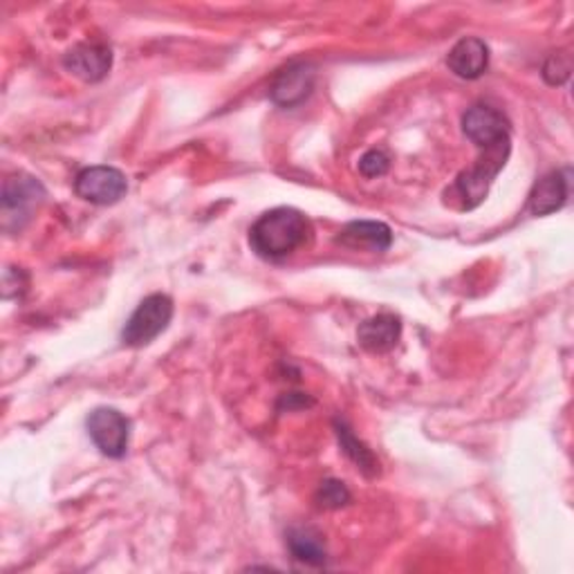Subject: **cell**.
<instances>
[{"instance_id": "1", "label": "cell", "mask_w": 574, "mask_h": 574, "mask_svg": "<svg viewBox=\"0 0 574 574\" xmlns=\"http://www.w3.org/2000/svg\"><path fill=\"white\" fill-rule=\"evenodd\" d=\"M310 236V220L292 207H279L262 213L249 229L252 249L267 260L294 254Z\"/></svg>"}, {"instance_id": "2", "label": "cell", "mask_w": 574, "mask_h": 574, "mask_svg": "<svg viewBox=\"0 0 574 574\" xmlns=\"http://www.w3.org/2000/svg\"><path fill=\"white\" fill-rule=\"evenodd\" d=\"M510 142L496 144L489 148H483L485 156L478 160V164L469 171H465L461 178L455 180V184L449 191V198L461 200V209H476L489 194V186L493 178L499 175L510 158Z\"/></svg>"}, {"instance_id": "3", "label": "cell", "mask_w": 574, "mask_h": 574, "mask_svg": "<svg viewBox=\"0 0 574 574\" xmlns=\"http://www.w3.org/2000/svg\"><path fill=\"white\" fill-rule=\"evenodd\" d=\"M173 319V301L167 294L146 296L137 310L131 315L122 330V341L131 349L148 346L152 339H158Z\"/></svg>"}, {"instance_id": "4", "label": "cell", "mask_w": 574, "mask_h": 574, "mask_svg": "<svg viewBox=\"0 0 574 574\" xmlns=\"http://www.w3.org/2000/svg\"><path fill=\"white\" fill-rule=\"evenodd\" d=\"M46 200V188L32 175H10L3 184V227L5 232H21L34 211Z\"/></svg>"}, {"instance_id": "5", "label": "cell", "mask_w": 574, "mask_h": 574, "mask_svg": "<svg viewBox=\"0 0 574 574\" xmlns=\"http://www.w3.org/2000/svg\"><path fill=\"white\" fill-rule=\"evenodd\" d=\"M88 436L93 438L95 447L108 457H124L131 440V423L124 413L118 408L99 406L95 408L88 419Z\"/></svg>"}, {"instance_id": "6", "label": "cell", "mask_w": 574, "mask_h": 574, "mask_svg": "<svg viewBox=\"0 0 574 574\" xmlns=\"http://www.w3.org/2000/svg\"><path fill=\"white\" fill-rule=\"evenodd\" d=\"M74 194L90 205H114L129 194L126 175L114 167H88L74 180Z\"/></svg>"}, {"instance_id": "7", "label": "cell", "mask_w": 574, "mask_h": 574, "mask_svg": "<svg viewBox=\"0 0 574 574\" xmlns=\"http://www.w3.org/2000/svg\"><path fill=\"white\" fill-rule=\"evenodd\" d=\"M317 70L313 63H290L277 74L270 88V97L281 108H294L308 99L315 90Z\"/></svg>"}, {"instance_id": "8", "label": "cell", "mask_w": 574, "mask_h": 574, "mask_svg": "<svg viewBox=\"0 0 574 574\" xmlns=\"http://www.w3.org/2000/svg\"><path fill=\"white\" fill-rule=\"evenodd\" d=\"M463 131L478 148L510 142V122L503 112L491 106H474L465 112Z\"/></svg>"}, {"instance_id": "9", "label": "cell", "mask_w": 574, "mask_h": 574, "mask_svg": "<svg viewBox=\"0 0 574 574\" xmlns=\"http://www.w3.org/2000/svg\"><path fill=\"white\" fill-rule=\"evenodd\" d=\"M63 65L76 80L97 84L106 80L112 68V52L103 44H80L63 57Z\"/></svg>"}, {"instance_id": "10", "label": "cell", "mask_w": 574, "mask_h": 574, "mask_svg": "<svg viewBox=\"0 0 574 574\" xmlns=\"http://www.w3.org/2000/svg\"><path fill=\"white\" fill-rule=\"evenodd\" d=\"M447 65L455 76H461V80H478L489 68V48L476 36L461 38V41L451 48Z\"/></svg>"}, {"instance_id": "11", "label": "cell", "mask_w": 574, "mask_h": 574, "mask_svg": "<svg viewBox=\"0 0 574 574\" xmlns=\"http://www.w3.org/2000/svg\"><path fill=\"white\" fill-rule=\"evenodd\" d=\"M400 334H402V323L395 315L389 313L366 319L357 330L359 346L375 355L393 351L398 346Z\"/></svg>"}, {"instance_id": "12", "label": "cell", "mask_w": 574, "mask_h": 574, "mask_svg": "<svg viewBox=\"0 0 574 574\" xmlns=\"http://www.w3.org/2000/svg\"><path fill=\"white\" fill-rule=\"evenodd\" d=\"M337 243L346 245L351 249H362L368 247L373 252H387L393 243L391 227L384 222H375V220H357L346 224L339 232Z\"/></svg>"}, {"instance_id": "13", "label": "cell", "mask_w": 574, "mask_h": 574, "mask_svg": "<svg viewBox=\"0 0 574 574\" xmlns=\"http://www.w3.org/2000/svg\"><path fill=\"white\" fill-rule=\"evenodd\" d=\"M567 200V175L563 171H552L534 184L527 207L534 216H550L559 211Z\"/></svg>"}, {"instance_id": "14", "label": "cell", "mask_w": 574, "mask_h": 574, "mask_svg": "<svg viewBox=\"0 0 574 574\" xmlns=\"http://www.w3.org/2000/svg\"><path fill=\"white\" fill-rule=\"evenodd\" d=\"M288 546L292 557L303 565H323L326 563V544L323 537L313 527H294L288 534Z\"/></svg>"}, {"instance_id": "15", "label": "cell", "mask_w": 574, "mask_h": 574, "mask_svg": "<svg viewBox=\"0 0 574 574\" xmlns=\"http://www.w3.org/2000/svg\"><path fill=\"white\" fill-rule=\"evenodd\" d=\"M337 436H339V442H341V449L346 451V455L351 457V461L366 474V476H375L379 474V463H377V457L373 455V451L359 442L355 438V433L343 425V423H337Z\"/></svg>"}, {"instance_id": "16", "label": "cell", "mask_w": 574, "mask_h": 574, "mask_svg": "<svg viewBox=\"0 0 574 574\" xmlns=\"http://www.w3.org/2000/svg\"><path fill=\"white\" fill-rule=\"evenodd\" d=\"M317 503L323 510H339L343 505L351 503V491L346 487V483L328 478L321 483L319 491H317Z\"/></svg>"}, {"instance_id": "17", "label": "cell", "mask_w": 574, "mask_h": 574, "mask_svg": "<svg viewBox=\"0 0 574 574\" xmlns=\"http://www.w3.org/2000/svg\"><path fill=\"white\" fill-rule=\"evenodd\" d=\"M389 167H391V160L387 158V152H381V150H368L362 156L359 160V173L364 178H381V175H387L389 173Z\"/></svg>"}, {"instance_id": "18", "label": "cell", "mask_w": 574, "mask_h": 574, "mask_svg": "<svg viewBox=\"0 0 574 574\" xmlns=\"http://www.w3.org/2000/svg\"><path fill=\"white\" fill-rule=\"evenodd\" d=\"M570 76V61L563 54H552L544 65V80L550 86H561L567 82Z\"/></svg>"}]
</instances>
